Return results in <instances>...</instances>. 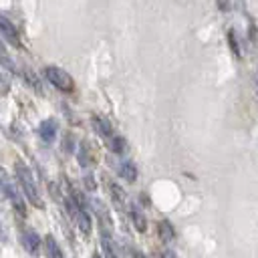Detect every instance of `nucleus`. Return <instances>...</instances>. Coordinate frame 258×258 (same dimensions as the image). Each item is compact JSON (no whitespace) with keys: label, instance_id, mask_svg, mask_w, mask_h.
Instances as JSON below:
<instances>
[{"label":"nucleus","instance_id":"obj_3","mask_svg":"<svg viewBox=\"0 0 258 258\" xmlns=\"http://www.w3.org/2000/svg\"><path fill=\"white\" fill-rule=\"evenodd\" d=\"M44 77H46V81H48L54 89H58V91L71 93V91L75 89L73 77H71L64 69H60V67H56V64H46V67H44Z\"/></svg>","mask_w":258,"mask_h":258},{"label":"nucleus","instance_id":"obj_4","mask_svg":"<svg viewBox=\"0 0 258 258\" xmlns=\"http://www.w3.org/2000/svg\"><path fill=\"white\" fill-rule=\"evenodd\" d=\"M95 216H97V224H99V234H113V218L109 208L101 202V200H93L91 202Z\"/></svg>","mask_w":258,"mask_h":258},{"label":"nucleus","instance_id":"obj_21","mask_svg":"<svg viewBox=\"0 0 258 258\" xmlns=\"http://www.w3.org/2000/svg\"><path fill=\"white\" fill-rule=\"evenodd\" d=\"M8 89H10V83H8V77L0 73V93L4 95V93H8Z\"/></svg>","mask_w":258,"mask_h":258},{"label":"nucleus","instance_id":"obj_2","mask_svg":"<svg viewBox=\"0 0 258 258\" xmlns=\"http://www.w3.org/2000/svg\"><path fill=\"white\" fill-rule=\"evenodd\" d=\"M0 191L8 198V202L12 204V208L16 210V214L20 218H26V204H24V196L22 191L16 187V179L12 175H8V171L4 167H0Z\"/></svg>","mask_w":258,"mask_h":258},{"label":"nucleus","instance_id":"obj_25","mask_svg":"<svg viewBox=\"0 0 258 258\" xmlns=\"http://www.w3.org/2000/svg\"><path fill=\"white\" fill-rule=\"evenodd\" d=\"M254 91H256V97H258V71L254 75Z\"/></svg>","mask_w":258,"mask_h":258},{"label":"nucleus","instance_id":"obj_6","mask_svg":"<svg viewBox=\"0 0 258 258\" xmlns=\"http://www.w3.org/2000/svg\"><path fill=\"white\" fill-rule=\"evenodd\" d=\"M0 38L14 46H20V32L4 12H0Z\"/></svg>","mask_w":258,"mask_h":258},{"label":"nucleus","instance_id":"obj_11","mask_svg":"<svg viewBox=\"0 0 258 258\" xmlns=\"http://www.w3.org/2000/svg\"><path fill=\"white\" fill-rule=\"evenodd\" d=\"M77 159L83 167H91L93 161H95V155H93V147L89 141H81L77 145Z\"/></svg>","mask_w":258,"mask_h":258},{"label":"nucleus","instance_id":"obj_8","mask_svg":"<svg viewBox=\"0 0 258 258\" xmlns=\"http://www.w3.org/2000/svg\"><path fill=\"white\" fill-rule=\"evenodd\" d=\"M109 191H111V200H113V206L119 210V212H129V200H127V194H125V189L119 185V183H115V181H111L109 183Z\"/></svg>","mask_w":258,"mask_h":258},{"label":"nucleus","instance_id":"obj_17","mask_svg":"<svg viewBox=\"0 0 258 258\" xmlns=\"http://www.w3.org/2000/svg\"><path fill=\"white\" fill-rule=\"evenodd\" d=\"M157 232H159V238H161L163 242H171V240H173V236H175L173 226H171L167 220H161V222L157 224Z\"/></svg>","mask_w":258,"mask_h":258},{"label":"nucleus","instance_id":"obj_19","mask_svg":"<svg viewBox=\"0 0 258 258\" xmlns=\"http://www.w3.org/2000/svg\"><path fill=\"white\" fill-rule=\"evenodd\" d=\"M22 77L26 79V83H28V87H32V89H36V91H40V85H38V77L34 75V73H30V71H22Z\"/></svg>","mask_w":258,"mask_h":258},{"label":"nucleus","instance_id":"obj_20","mask_svg":"<svg viewBox=\"0 0 258 258\" xmlns=\"http://www.w3.org/2000/svg\"><path fill=\"white\" fill-rule=\"evenodd\" d=\"M228 40H230V46H232L234 54L240 56L242 52H240V46H238V42H236V32H234V30H228Z\"/></svg>","mask_w":258,"mask_h":258},{"label":"nucleus","instance_id":"obj_27","mask_svg":"<svg viewBox=\"0 0 258 258\" xmlns=\"http://www.w3.org/2000/svg\"><path fill=\"white\" fill-rule=\"evenodd\" d=\"M91 258H103V256H101V254H97V252H93V256H91Z\"/></svg>","mask_w":258,"mask_h":258},{"label":"nucleus","instance_id":"obj_18","mask_svg":"<svg viewBox=\"0 0 258 258\" xmlns=\"http://www.w3.org/2000/svg\"><path fill=\"white\" fill-rule=\"evenodd\" d=\"M62 151H67V153H73L75 151V147L79 145V143H75V137L71 135V133H64V137H62Z\"/></svg>","mask_w":258,"mask_h":258},{"label":"nucleus","instance_id":"obj_22","mask_svg":"<svg viewBox=\"0 0 258 258\" xmlns=\"http://www.w3.org/2000/svg\"><path fill=\"white\" fill-rule=\"evenodd\" d=\"M83 183H85V187H87L89 191H93V189L97 187V183L93 181V175H91V173H87V175H85V179H83Z\"/></svg>","mask_w":258,"mask_h":258},{"label":"nucleus","instance_id":"obj_16","mask_svg":"<svg viewBox=\"0 0 258 258\" xmlns=\"http://www.w3.org/2000/svg\"><path fill=\"white\" fill-rule=\"evenodd\" d=\"M107 149H109L111 153H115V155H121V153L127 149V141H125L121 135H113V137L107 139Z\"/></svg>","mask_w":258,"mask_h":258},{"label":"nucleus","instance_id":"obj_5","mask_svg":"<svg viewBox=\"0 0 258 258\" xmlns=\"http://www.w3.org/2000/svg\"><path fill=\"white\" fill-rule=\"evenodd\" d=\"M20 244H22V248H24L28 254L36 256V254L40 252V248H42V238H40L32 228H22V230H20Z\"/></svg>","mask_w":258,"mask_h":258},{"label":"nucleus","instance_id":"obj_10","mask_svg":"<svg viewBox=\"0 0 258 258\" xmlns=\"http://www.w3.org/2000/svg\"><path fill=\"white\" fill-rule=\"evenodd\" d=\"M91 125H93V129H95L101 137H105V139H109V137H113V135H115V133H113L111 123H109L103 115H91Z\"/></svg>","mask_w":258,"mask_h":258},{"label":"nucleus","instance_id":"obj_13","mask_svg":"<svg viewBox=\"0 0 258 258\" xmlns=\"http://www.w3.org/2000/svg\"><path fill=\"white\" fill-rule=\"evenodd\" d=\"M117 173H119L123 179H127L129 183H133V181L137 179V167H135V163L129 161V159L119 161V165H117Z\"/></svg>","mask_w":258,"mask_h":258},{"label":"nucleus","instance_id":"obj_7","mask_svg":"<svg viewBox=\"0 0 258 258\" xmlns=\"http://www.w3.org/2000/svg\"><path fill=\"white\" fill-rule=\"evenodd\" d=\"M56 133H58V123H56V119H42L40 121V125H38V137L44 141V143H52L54 141V137H56Z\"/></svg>","mask_w":258,"mask_h":258},{"label":"nucleus","instance_id":"obj_23","mask_svg":"<svg viewBox=\"0 0 258 258\" xmlns=\"http://www.w3.org/2000/svg\"><path fill=\"white\" fill-rule=\"evenodd\" d=\"M159 258H177V256H175V252H173V250H167V248H165V250H161V252H159Z\"/></svg>","mask_w":258,"mask_h":258},{"label":"nucleus","instance_id":"obj_1","mask_svg":"<svg viewBox=\"0 0 258 258\" xmlns=\"http://www.w3.org/2000/svg\"><path fill=\"white\" fill-rule=\"evenodd\" d=\"M14 179L20 185V191H22V196H24V200L28 204H32L34 208H44L42 196H40L38 185H36V177H34L32 169L22 159L14 161Z\"/></svg>","mask_w":258,"mask_h":258},{"label":"nucleus","instance_id":"obj_12","mask_svg":"<svg viewBox=\"0 0 258 258\" xmlns=\"http://www.w3.org/2000/svg\"><path fill=\"white\" fill-rule=\"evenodd\" d=\"M0 67H2L4 71L12 73V75H16V73H18V67H16V62H14L12 54H10V50H8V46L4 44V40H2V38H0Z\"/></svg>","mask_w":258,"mask_h":258},{"label":"nucleus","instance_id":"obj_9","mask_svg":"<svg viewBox=\"0 0 258 258\" xmlns=\"http://www.w3.org/2000/svg\"><path fill=\"white\" fill-rule=\"evenodd\" d=\"M129 218H131L133 228H135L139 234L147 232V216H145V212H143L141 206H137V204H129Z\"/></svg>","mask_w":258,"mask_h":258},{"label":"nucleus","instance_id":"obj_15","mask_svg":"<svg viewBox=\"0 0 258 258\" xmlns=\"http://www.w3.org/2000/svg\"><path fill=\"white\" fill-rule=\"evenodd\" d=\"M42 246H44L46 258H67V256H64V252L60 250L58 242L54 240V236H46V238H44V242H42Z\"/></svg>","mask_w":258,"mask_h":258},{"label":"nucleus","instance_id":"obj_26","mask_svg":"<svg viewBox=\"0 0 258 258\" xmlns=\"http://www.w3.org/2000/svg\"><path fill=\"white\" fill-rule=\"evenodd\" d=\"M0 240H6V234H4V230H2V224H0Z\"/></svg>","mask_w":258,"mask_h":258},{"label":"nucleus","instance_id":"obj_24","mask_svg":"<svg viewBox=\"0 0 258 258\" xmlns=\"http://www.w3.org/2000/svg\"><path fill=\"white\" fill-rule=\"evenodd\" d=\"M129 258H147V256H145V254H143V252H139V250H133V252H131V256H129Z\"/></svg>","mask_w":258,"mask_h":258},{"label":"nucleus","instance_id":"obj_14","mask_svg":"<svg viewBox=\"0 0 258 258\" xmlns=\"http://www.w3.org/2000/svg\"><path fill=\"white\" fill-rule=\"evenodd\" d=\"M101 248L105 258H119V250L113 240V234H101Z\"/></svg>","mask_w":258,"mask_h":258}]
</instances>
